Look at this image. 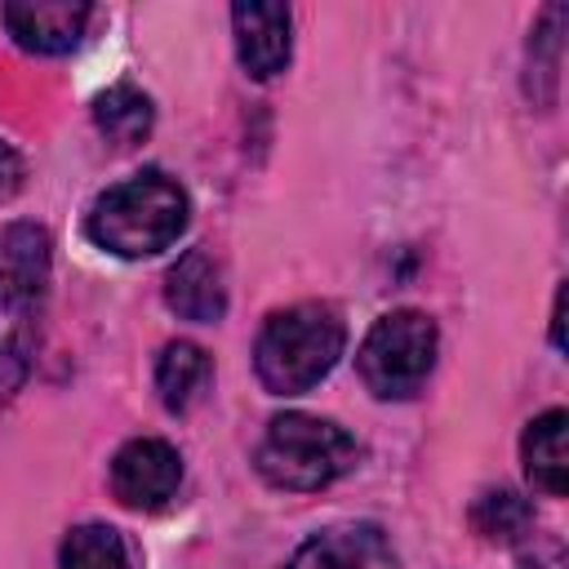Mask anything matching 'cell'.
<instances>
[{"label":"cell","mask_w":569,"mask_h":569,"mask_svg":"<svg viewBox=\"0 0 569 569\" xmlns=\"http://www.w3.org/2000/svg\"><path fill=\"white\" fill-rule=\"evenodd\" d=\"M49 293V236L36 222L0 231V409L31 373Z\"/></svg>","instance_id":"6da1fadb"},{"label":"cell","mask_w":569,"mask_h":569,"mask_svg":"<svg viewBox=\"0 0 569 569\" xmlns=\"http://www.w3.org/2000/svg\"><path fill=\"white\" fill-rule=\"evenodd\" d=\"M182 227H187V191L160 169H142L107 187L84 218L89 240L116 258H151L169 249L182 236Z\"/></svg>","instance_id":"7a4b0ae2"},{"label":"cell","mask_w":569,"mask_h":569,"mask_svg":"<svg viewBox=\"0 0 569 569\" xmlns=\"http://www.w3.org/2000/svg\"><path fill=\"white\" fill-rule=\"evenodd\" d=\"M342 347H347V325L338 307L293 302L267 316L253 342V369L271 396H302L338 365Z\"/></svg>","instance_id":"3957f363"},{"label":"cell","mask_w":569,"mask_h":569,"mask_svg":"<svg viewBox=\"0 0 569 569\" xmlns=\"http://www.w3.org/2000/svg\"><path fill=\"white\" fill-rule=\"evenodd\" d=\"M253 467L267 485L311 493L356 467V440L316 413H276L253 449Z\"/></svg>","instance_id":"277c9868"},{"label":"cell","mask_w":569,"mask_h":569,"mask_svg":"<svg viewBox=\"0 0 569 569\" xmlns=\"http://www.w3.org/2000/svg\"><path fill=\"white\" fill-rule=\"evenodd\" d=\"M436 347H440V333L427 311H413V307L387 311L365 333L356 351V369L378 400H405L427 382L436 365Z\"/></svg>","instance_id":"5b68a950"},{"label":"cell","mask_w":569,"mask_h":569,"mask_svg":"<svg viewBox=\"0 0 569 569\" xmlns=\"http://www.w3.org/2000/svg\"><path fill=\"white\" fill-rule=\"evenodd\" d=\"M182 485V458L169 440L138 436L111 458V493L133 511L164 507Z\"/></svg>","instance_id":"8992f818"},{"label":"cell","mask_w":569,"mask_h":569,"mask_svg":"<svg viewBox=\"0 0 569 569\" xmlns=\"http://www.w3.org/2000/svg\"><path fill=\"white\" fill-rule=\"evenodd\" d=\"M89 4H71V0H27V4H4L0 18L9 27V36L27 49V53H67L89 22Z\"/></svg>","instance_id":"52a82bcc"},{"label":"cell","mask_w":569,"mask_h":569,"mask_svg":"<svg viewBox=\"0 0 569 569\" xmlns=\"http://www.w3.org/2000/svg\"><path fill=\"white\" fill-rule=\"evenodd\" d=\"M231 27H236L240 67L253 80H271L284 71V62H289V9L284 4H262V0L236 4Z\"/></svg>","instance_id":"ba28073f"},{"label":"cell","mask_w":569,"mask_h":569,"mask_svg":"<svg viewBox=\"0 0 569 569\" xmlns=\"http://www.w3.org/2000/svg\"><path fill=\"white\" fill-rule=\"evenodd\" d=\"M164 302L173 316L196 320V325H213L227 311V284H222V267L218 258L196 244L187 249L169 271H164Z\"/></svg>","instance_id":"9c48e42d"},{"label":"cell","mask_w":569,"mask_h":569,"mask_svg":"<svg viewBox=\"0 0 569 569\" xmlns=\"http://www.w3.org/2000/svg\"><path fill=\"white\" fill-rule=\"evenodd\" d=\"M565 431H569V413L565 409H547L525 427L520 453H525V476L533 489L560 498L569 489V449H565Z\"/></svg>","instance_id":"30bf717a"},{"label":"cell","mask_w":569,"mask_h":569,"mask_svg":"<svg viewBox=\"0 0 569 569\" xmlns=\"http://www.w3.org/2000/svg\"><path fill=\"white\" fill-rule=\"evenodd\" d=\"M204 382H209V351L204 347L178 338V342H169L160 351V360H156V391H160V405L169 413H187L196 405V396L204 391Z\"/></svg>","instance_id":"8fae6325"},{"label":"cell","mask_w":569,"mask_h":569,"mask_svg":"<svg viewBox=\"0 0 569 569\" xmlns=\"http://www.w3.org/2000/svg\"><path fill=\"white\" fill-rule=\"evenodd\" d=\"M151 120H156L151 98L133 84H111L93 102V124L111 147H138L151 133Z\"/></svg>","instance_id":"7c38bea8"},{"label":"cell","mask_w":569,"mask_h":569,"mask_svg":"<svg viewBox=\"0 0 569 569\" xmlns=\"http://www.w3.org/2000/svg\"><path fill=\"white\" fill-rule=\"evenodd\" d=\"M378 533L365 525H342V529H325L316 538H307L289 569H365V560L373 556Z\"/></svg>","instance_id":"4fadbf2b"},{"label":"cell","mask_w":569,"mask_h":569,"mask_svg":"<svg viewBox=\"0 0 569 569\" xmlns=\"http://www.w3.org/2000/svg\"><path fill=\"white\" fill-rule=\"evenodd\" d=\"M58 569H129L124 538L111 525H76L62 538Z\"/></svg>","instance_id":"5bb4252c"},{"label":"cell","mask_w":569,"mask_h":569,"mask_svg":"<svg viewBox=\"0 0 569 569\" xmlns=\"http://www.w3.org/2000/svg\"><path fill=\"white\" fill-rule=\"evenodd\" d=\"M529 507H525V498H516L511 489H489V493H480V502L471 507V525L485 533V538H493V542H516L525 529H529Z\"/></svg>","instance_id":"9a60e30c"},{"label":"cell","mask_w":569,"mask_h":569,"mask_svg":"<svg viewBox=\"0 0 569 569\" xmlns=\"http://www.w3.org/2000/svg\"><path fill=\"white\" fill-rule=\"evenodd\" d=\"M22 178H27V164H22V156H18L9 142H0V204H4L9 196H18Z\"/></svg>","instance_id":"2e32d148"},{"label":"cell","mask_w":569,"mask_h":569,"mask_svg":"<svg viewBox=\"0 0 569 569\" xmlns=\"http://www.w3.org/2000/svg\"><path fill=\"white\" fill-rule=\"evenodd\" d=\"M560 320H565V289H556V307H551V342H556V347H565Z\"/></svg>","instance_id":"e0dca14e"}]
</instances>
